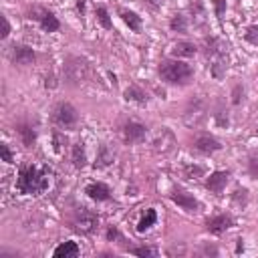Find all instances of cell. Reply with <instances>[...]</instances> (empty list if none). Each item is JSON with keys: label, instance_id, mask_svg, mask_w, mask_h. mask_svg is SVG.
<instances>
[{"label": "cell", "instance_id": "cell-16", "mask_svg": "<svg viewBox=\"0 0 258 258\" xmlns=\"http://www.w3.org/2000/svg\"><path fill=\"white\" fill-rule=\"evenodd\" d=\"M16 131H18V135H20V139H22V145L30 147V145L34 143V139H36V131H34V127H32L30 123H26V121L18 123V125H16Z\"/></svg>", "mask_w": 258, "mask_h": 258}, {"label": "cell", "instance_id": "cell-22", "mask_svg": "<svg viewBox=\"0 0 258 258\" xmlns=\"http://www.w3.org/2000/svg\"><path fill=\"white\" fill-rule=\"evenodd\" d=\"M226 69H228V56H226L224 52L212 58V75H214L216 79H222L224 73H226Z\"/></svg>", "mask_w": 258, "mask_h": 258}, {"label": "cell", "instance_id": "cell-13", "mask_svg": "<svg viewBox=\"0 0 258 258\" xmlns=\"http://www.w3.org/2000/svg\"><path fill=\"white\" fill-rule=\"evenodd\" d=\"M228 177H230L228 171H214V173H210V177L206 179V187H208L212 194L222 196V191H224V187H226V183H228Z\"/></svg>", "mask_w": 258, "mask_h": 258}, {"label": "cell", "instance_id": "cell-8", "mask_svg": "<svg viewBox=\"0 0 258 258\" xmlns=\"http://www.w3.org/2000/svg\"><path fill=\"white\" fill-rule=\"evenodd\" d=\"M194 147H196V151H200L204 155H210V153L220 151L222 149V143H220V139H216L210 133H200V135L194 137Z\"/></svg>", "mask_w": 258, "mask_h": 258}, {"label": "cell", "instance_id": "cell-11", "mask_svg": "<svg viewBox=\"0 0 258 258\" xmlns=\"http://www.w3.org/2000/svg\"><path fill=\"white\" fill-rule=\"evenodd\" d=\"M232 226H234V218L230 214H218V216H212L206 220V230L210 234H216V236L224 234Z\"/></svg>", "mask_w": 258, "mask_h": 258}, {"label": "cell", "instance_id": "cell-12", "mask_svg": "<svg viewBox=\"0 0 258 258\" xmlns=\"http://www.w3.org/2000/svg\"><path fill=\"white\" fill-rule=\"evenodd\" d=\"M36 58V52L26 46V44H14L12 50H10V60L14 64H20V67H26V64H32Z\"/></svg>", "mask_w": 258, "mask_h": 258}, {"label": "cell", "instance_id": "cell-36", "mask_svg": "<svg viewBox=\"0 0 258 258\" xmlns=\"http://www.w3.org/2000/svg\"><path fill=\"white\" fill-rule=\"evenodd\" d=\"M77 10L83 14L85 12V0H77Z\"/></svg>", "mask_w": 258, "mask_h": 258}, {"label": "cell", "instance_id": "cell-33", "mask_svg": "<svg viewBox=\"0 0 258 258\" xmlns=\"http://www.w3.org/2000/svg\"><path fill=\"white\" fill-rule=\"evenodd\" d=\"M113 159V155L107 153V147H101V157H99V165H107Z\"/></svg>", "mask_w": 258, "mask_h": 258}, {"label": "cell", "instance_id": "cell-30", "mask_svg": "<svg viewBox=\"0 0 258 258\" xmlns=\"http://www.w3.org/2000/svg\"><path fill=\"white\" fill-rule=\"evenodd\" d=\"M242 97H244V87H242V85H236L234 91H232V103H234V105H240Z\"/></svg>", "mask_w": 258, "mask_h": 258}, {"label": "cell", "instance_id": "cell-5", "mask_svg": "<svg viewBox=\"0 0 258 258\" xmlns=\"http://www.w3.org/2000/svg\"><path fill=\"white\" fill-rule=\"evenodd\" d=\"M52 121L58 127H75L79 123V113L71 103L62 101L52 109Z\"/></svg>", "mask_w": 258, "mask_h": 258}, {"label": "cell", "instance_id": "cell-4", "mask_svg": "<svg viewBox=\"0 0 258 258\" xmlns=\"http://www.w3.org/2000/svg\"><path fill=\"white\" fill-rule=\"evenodd\" d=\"M97 226H99V216H97L93 210L85 208V206L77 208V210L73 212V216H71V228H73L75 232L93 234V232L97 230Z\"/></svg>", "mask_w": 258, "mask_h": 258}, {"label": "cell", "instance_id": "cell-29", "mask_svg": "<svg viewBox=\"0 0 258 258\" xmlns=\"http://www.w3.org/2000/svg\"><path fill=\"white\" fill-rule=\"evenodd\" d=\"M248 173L258 179V153H252L248 157Z\"/></svg>", "mask_w": 258, "mask_h": 258}, {"label": "cell", "instance_id": "cell-27", "mask_svg": "<svg viewBox=\"0 0 258 258\" xmlns=\"http://www.w3.org/2000/svg\"><path fill=\"white\" fill-rule=\"evenodd\" d=\"M244 38H246L250 44L258 46V24H250V26L246 28V32H244Z\"/></svg>", "mask_w": 258, "mask_h": 258}, {"label": "cell", "instance_id": "cell-7", "mask_svg": "<svg viewBox=\"0 0 258 258\" xmlns=\"http://www.w3.org/2000/svg\"><path fill=\"white\" fill-rule=\"evenodd\" d=\"M30 18L38 20V24H40V28H42L44 32H56V30L60 28L58 18H56L50 10H46V8H32V10H30Z\"/></svg>", "mask_w": 258, "mask_h": 258}, {"label": "cell", "instance_id": "cell-10", "mask_svg": "<svg viewBox=\"0 0 258 258\" xmlns=\"http://www.w3.org/2000/svg\"><path fill=\"white\" fill-rule=\"evenodd\" d=\"M121 131H123V139L127 143H141L147 135V127L139 121H127Z\"/></svg>", "mask_w": 258, "mask_h": 258}, {"label": "cell", "instance_id": "cell-24", "mask_svg": "<svg viewBox=\"0 0 258 258\" xmlns=\"http://www.w3.org/2000/svg\"><path fill=\"white\" fill-rule=\"evenodd\" d=\"M169 28L173 30V32H185L187 30V20H185V16L183 14H173L171 16V20H169Z\"/></svg>", "mask_w": 258, "mask_h": 258}, {"label": "cell", "instance_id": "cell-18", "mask_svg": "<svg viewBox=\"0 0 258 258\" xmlns=\"http://www.w3.org/2000/svg\"><path fill=\"white\" fill-rule=\"evenodd\" d=\"M123 95H125V99H127V101H133V103H139V105H145V103L149 101L147 93H145L139 85H131V87H127Z\"/></svg>", "mask_w": 258, "mask_h": 258}, {"label": "cell", "instance_id": "cell-19", "mask_svg": "<svg viewBox=\"0 0 258 258\" xmlns=\"http://www.w3.org/2000/svg\"><path fill=\"white\" fill-rule=\"evenodd\" d=\"M79 252H81V248H79V244H77V242H73V240H67V242H62L60 246H56V248H54V256H56V258L79 256Z\"/></svg>", "mask_w": 258, "mask_h": 258}, {"label": "cell", "instance_id": "cell-25", "mask_svg": "<svg viewBox=\"0 0 258 258\" xmlns=\"http://www.w3.org/2000/svg\"><path fill=\"white\" fill-rule=\"evenodd\" d=\"M95 14H97V20L101 22V26H103V28H107V30H111V28H113V22H111V18H109V10H107L105 6H97Z\"/></svg>", "mask_w": 258, "mask_h": 258}, {"label": "cell", "instance_id": "cell-14", "mask_svg": "<svg viewBox=\"0 0 258 258\" xmlns=\"http://www.w3.org/2000/svg\"><path fill=\"white\" fill-rule=\"evenodd\" d=\"M85 194L95 202H105V200L111 198V187L103 181H95V183H89L85 187Z\"/></svg>", "mask_w": 258, "mask_h": 258}, {"label": "cell", "instance_id": "cell-26", "mask_svg": "<svg viewBox=\"0 0 258 258\" xmlns=\"http://www.w3.org/2000/svg\"><path fill=\"white\" fill-rule=\"evenodd\" d=\"M129 252L131 254H135V256H155L157 254V250L155 248H151V246H135V248H129Z\"/></svg>", "mask_w": 258, "mask_h": 258}, {"label": "cell", "instance_id": "cell-31", "mask_svg": "<svg viewBox=\"0 0 258 258\" xmlns=\"http://www.w3.org/2000/svg\"><path fill=\"white\" fill-rule=\"evenodd\" d=\"M0 155H2V161H6V163H12V161H14L12 151L8 149V145H6V143H0Z\"/></svg>", "mask_w": 258, "mask_h": 258}, {"label": "cell", "instance_id": "cell-9", "mask_svg": "<svg viewBox=\"0 0 258 258\" xmlns=\"http://www.w3.org/2000/svg\"><path fill=\"white\" fill-rule=\"evenodd\" d=\"M169 198H171L181 210H185V212H198V210H200V202L194 198V194H189V191H185V189H181V187H175V189L169 194Z\"/></svg>", "mask_w": 258, "mask_h": 258}, {"label": "cell", "instance_id": "cell-3", "mask_svg": "<svg viewBox=\"0 0 258 258\" xmlns=\"http://www.w3.org/2000/svg\"><path fill=\"white\" fill-rule=\"evenodd\" d=\"M64 79L69 85H83L91 79V64L83 56H69L64 60Z\"/></svg>", "mask_w": 258, "mask_h": 258}, {"label": "cell", "instance_id": "cell-21", "mask_svg": "<svg viewBox=\"0 0 258 258\" xmlns=\"http://www.w3.org/2000/svg\"><path fill=\"white\" fill-rule=\"evenodd\" d=\"M155 222H157V212L153 208H147L145 214L141 216V220L137 222V232H147Z\"/></svg>", "mask_w": 258, "mask_h": 258}, {"label": "cell", "instance_id": "cell-28", "mask_svg": "<svg viewBox=\"0 0 258 258\" xmlns=\"http://www.w3.org/2000/svg\"><path fill=\"white\" fill-rule=\"evenodd\" d=\"M232 200H234V204H238V206H244V204L248 202V189H246V187H238V189L234 191Z\"/></svg>", "mask_w": 258, "mask_h": 258}, {"label": "cell", "instance_id": "cell-32", "mask_svg": "<svg viewBox=\"0 0 258 258\" xmlns=\"http://www.w3.org/2000/svg\"><path fill=\"white\" fill-rule=\"evenodd\" d=\"M214 10H216V16L222 20L226 14V0H214Z\"/></svg>", "mask_w": 258, "mask_h": 258}, {"label": "cell", "instance_id": "cell-20", "mask_svg": "<svg viewBox=\"0 0 258 258\" xmlns=\"http://www.w3.org/2000/svg\"><path fill=\"white\" fill-rule=\"evenodd\" d=\"M71 159H73V165L77 169H83L87 165V153H85V145L79 141L73 145V153H71Z\"/></svg>", "mask_w": 258, "mask_h": 258}, {"label": "cell", "instance_id": "cell-6", "mask_svg": "<svg viewBox=\"0 0 258 258\" xmlns=\"http://www.w3.org/2000/svg\"><path fill=\"white\" fill-rule=\"evenodd\" d=\"M175 145V135L167 127H159L151 137V147L157 153H169Z\"/></svg>", "mask_w": 258, "mask_h": 258}, {"label": "cell", "instance_id": "cell-15", "mask_svg": "<svg viewBox=\"0 0 258 258\" xmlns=\"http://www.w3.org/2000/svg\"><path fill=\"white\" fill-rule=\"evenodd\" d=\"M196 52H198V48H196V44L189 42V40H179V42H175L173 48H171V54H173L175 58H189V56H194Z\"/></svg>", "mask_w": 258, "mask_h": 258}, {"label": "cell", "instance_id": "cell-2", "mask_svg": "<svg viewBox=\"0 0 258 258\" xmlns=\"http://www.w3.org/2000/svg\"><path fill=\"white\" fill-rule=\"evenodd\" d=\"M157 73H159V77L167 85H179V87L187 85L191 81V77H194V69L187 62L179 60V58H165V60H161L159 67H157Z\"/></svg>", "mask_w": 258, "mask_h": 258}, {"label": "cell", "instance_id": "cell-17", "mask_svg": "<svg viewBox=\"0 0 258 258\" xmlns=\"http://www.w3.org/2000/svg\"><path fill=\"white\" fill-rule=\"evenodd\" d=\"M119 16L123 18V22L133 30V32H139L141 30V16L133 10H125V8H119Z\"/></svg>", "mask_w": 258, "mask_h": 258}, {"label": "cell", "instance_id": "cell-34", "mask_svg": "<svg viewBox=\"0 0 258 258\" xmlns=\"http://www.w3.org/2000/svg\"><path fill=\"white\" fill-rule=\"evenodd\" d=\"M8 34H10V22H8V18L6 16H2V38H8Z\"/></svg>", "mask_w": 258, "mask_h": 258}, {"label": "cell", "instance_id": "cell-37", "mask_svg": "<svg viewBox=\"0 0 258 258\" xmlns=\"http://www.w3.org/2000/svg\"><path fill=\"white\" fill-rule=\"evenodd\" d=\"M147 4H151V6H155V8H157V6H161V4H163V0H147Z\"/></svg>", "mask_w": 258, "mask_h": 258}, {"label": "cell", "instance_id": "cell-1", "mask_svg": "<svg viewBox=\"0 0 258 258\" xmlns=\"http://www.w3.org/2000/svg\"><path fill=\"white\" fill-rule=\"evenodd\" d=\"M16 187L20 194H30V196H38L48 187V177L42 169H38L36 165L24 163L18 169V179H16Z\"/></svg>", "mask_w": 258, "mask_h": 258}, {"label": "cell", "instance_id": "cell-35", "mask_svg": "<svg viewBox=\"0 0 258 258\" xmlns=\"http://www.w3.org/2000/svg\"><path fill=\"white\" fill-rule=\"evenodd\" d=\"M115 238H119V232H117L115 226H109V230H107V240H115Z\"/></svg>", "mask_w": 258, "mask_h": 258}, {"label": "cell", "instance_id": "cell-23", "mask_svg": "<svg viewBox=\"0 0 258 258\" xmlns=\"http://www.w3.org/2000/svg\"><path fill=\"white\" fill-rule=\"evenodd\" d=\"M189 14H191V20L194 24H202L206 20V10H204V4L200 0H194L189 4Z\"/></svg>", "mask_w": 258, "mask_h": 258}]
</instances>
